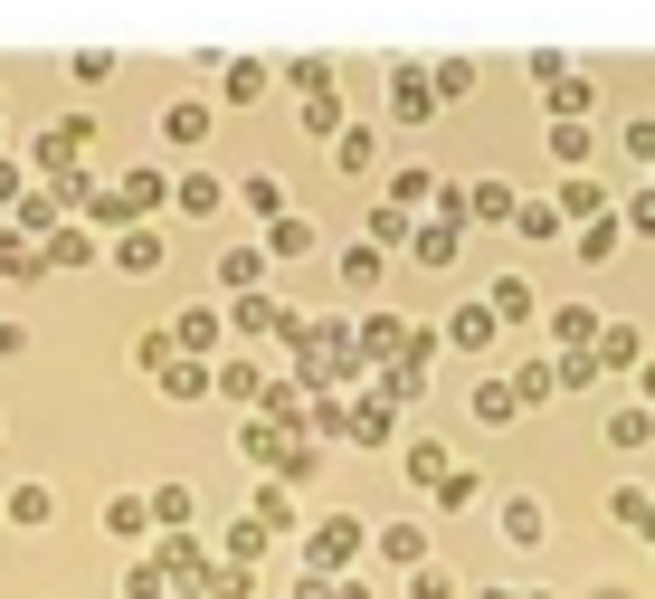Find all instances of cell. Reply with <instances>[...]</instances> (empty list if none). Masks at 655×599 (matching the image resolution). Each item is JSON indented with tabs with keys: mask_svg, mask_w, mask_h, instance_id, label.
<instances>
[{
	"mask_svg": "<svg viewBox=\"0 0 655 599\" xmlns=\"http://www.w3.org/2000/svg\"><path fill=\"white\" fill-rule=\"evenodd\" d=\"M390 105H399V115H427V105H437V86H419V67H399V86H390Z\"/></svg>",
	"mask_w": 655,
	"mask_h": 599,
	"instance_id": "7a4b0ae2",
	"label": "cell"
},
{
	"mask_svg": "<svg viewBox=\"0 0 655 599\" xmlns=\"http://www.w3.org/2000/svg\"><path fill=\"white\" fill-rule=\"evenodd\" d=\"M627 153H636V162H655V124H646V115L627 124Z\"/></svg>",
	"mask_w": 655,
	"mask_h": 599,
	"instance_id": "5b68a950",
	"label": "cell"
},
{
	"mask_svg": "<svg viewBox=\"0 0 655 599\" xmlns=\"http://www.w3.org/2000/svg\"><path fill=\"white\" fill-rule=\"evenodd\" d=\"M351 543H361V524H351V514H332V524L314 533V561L332 571V561H351Z\"/></svg>",
	"mask_w": 655,
	"mask_h": 599,
	"instance_id": "6da1fadb",
	"label": "cell"
},
{
	"mask_svg": "<svg viewBox=\"0 0 655 599\" xmlns=\"http://www.w3.org/2000/svg\"><path fill=\"white\" fill-rule=\"evenodd\" d=\"M609 438H617V448H646V438H655V419H646V409H617V419H609Z\"/></svg>",
	"mask_w": 655,
	"mask_h": 599,
	"instance_id": "277c9868",
	"label": "cell"
},
{
	"mask_svg": "<svg viewBox=\"0 0 655 599\" xmlns=\"http://www.w3.org/2000/svg\"><path fill=\"white\" fill-rule=\"evenodd\" d=\"M162 134H171V144H200V134H210V115H200V105H171Z\"/></svg>",
	"mask_w": 655,
	"mask_h": 599,
	"instance_id": "3957f363",
	"label": "cell"
}]
</instances>
